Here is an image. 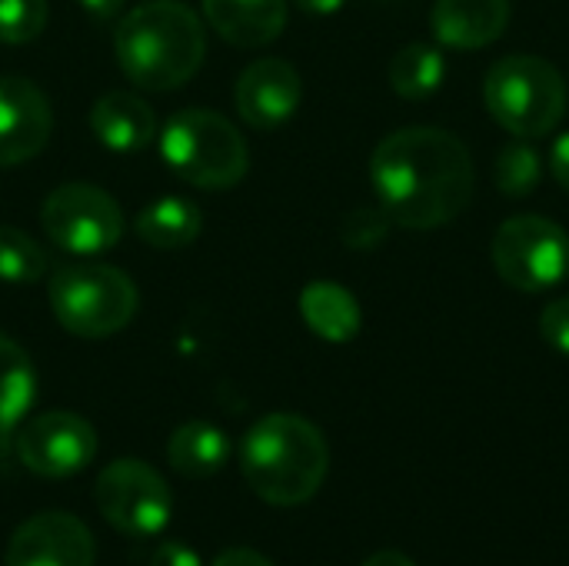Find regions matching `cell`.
Instances as JSON below:
<instances>
[{"mask_svg": "<svg viewBox=\"0 0 569 566\" xmlns=\"http://www.w3.org/2000/svg\"><path fill=\"white\" fill-rule=\"evenodd\" d=\"M50 310L57 324L83 340L120 334L137 314L133 280L107 264H70L50 280Z\"/></svg>", "mask_w": 569, "mask_h": 566, "instance_id": "cell-6", "label": "cell"}, {"mask_svg": "<svg viewBox=\"0 0 569 566\" xmlns=\"http://www.w3.org/2000/svg\"><path fill=\"white\" fill-rule=\"evenodd\" d=\"M487 110L513 137L533 140L550 133L567 113L563 73L533 53H510L487 73Z\"/></svg>", "mask_w": 569, "mask_h": 566, "instance_id": "cell-5", "label": "cell"}, {"mask_svg": "<svg viewBox=\"0 0 569 566\" xmlns=\"http://www.w3.org/2000/svg\"><path fill=\"white\" fill-rule=\"evenodd\" d=\"M247 487L270 507H300L317 497L330 470V450L307 417L270 414L257 420L240 444Z\"/></svg>", "mask_w": 569, "mask_h": 566, "instance_id": "cell-3", "label": "cell"}, {"mask_svg": "<svg viewBox=\"0 0 569 566\" xmlns=\"http://www.w3.org/2000/svg\"><path fill=\"white\" fill-rule=\"evenodd\" d=\"M493 264L510 287L543 294L569 274L567 230L537 214L510 217L493 237Z\"/></svg>", "mask_w": 569, "mask_h": 566, "instance_id": "cell-7", "label": "cell"}, {"mask_svg": "<svg viewBox=\"0 0 569 566\" xmlns=\"http://www.w3.org/2000/svg\"><path fill=\"white\" fill-rule=\"evenodd\" d=\"M540 334H543V340L553 350H560V354L569 357V297H560V300L547 304V310L540 317Z\"/></svg>", "mask_w": 569, "mask_h": 566, "instance_id": "cell-26", "label": "cell"}, {"mask_svg": "<svg viewBox=\"0 0 569 566\" xmlns=\"http://www.w3.org/2000/svg\"><path fill=\"white\" fill-rule=\"evenodd\" d=\"M100 517L127 537H153L170 524L173 494L167 480L143 460L123 457L100 470L97 487Z\"/></svg>", "mask_w": 569, "mask_h": 566, "instance_id": "cell-8", "label": "cell"}, {"mask_svg": "<svg viewBox=\"0 0 569 566\" xmlns=\"http://www.w3.org/2000/svg\"><path fill=\"white\" fill-rule=\"evenodd\" d=\"M37 394V374L20 344L0 334V434H10L27 417Z\"/></svg>", "mask_w": 569, "mask_h": 566, "instance_id": "cell-20", "label": "cell"}, {"mask_svg": "<svg viewBox=\"0 0 569 566\" xmlns=\"http://www.w3.org/2000/svg\"><path fill=\"white\" fill-rule=\"evenodd\" d=\"M213 566H273L263 554H257V550H250V547H230V550H223Z\"/></svg>", "mask_w": 569, "mask_h": 566, "instance_id": "cell-29", "label": "cell"}, {"mask_svg": "<svg viewBox=\"0 0 569 566\" xmlns=\"http://www.w3.org/2000/svg\"><path fill=\"white\" fill-rule=\"evenodd\" d=\"M93 534L83 520L63 510L23 520L7 544V566H93Z\"/></svg>", "mask_w": 569, "mask_h": 566, "instance_id": "cell-11", "label": "cell"}, {"mask_svg": "<svg viewBox=\"0 0 569 566\" xmlns=\"http://www.w3.org/2000/svg\"><path fill=\"white\" fill-rule=\"evenodd\" d=\"M113 50L123 77L140 90H177L203 63V20L180 0L137 3L113 30Z\"/></svg>", "mask_w": 569, "mask_h": 566, "instance_id": "cell-2", "label": "cell"}, {"mask_svg": "<svg viewBox=\"0 0 569 566\" xmlns=\"http://www.w3.org/2000/svg\"><path fill=\"white\" fill-rule=\"evenodd\" d=\"M167 460L180 477L190 480H207L220 474L230 460V437L207 420H190L170 434L167 444Z\"/></svg>", "mask_w": 569, "mask_h": 566, "instance_id": "cell-18", "label": "cell"}, {"mask_svg": "<svg viewBox=\"0 0 569 566\" xmlns=\"http://www.w3.org/2000/svg\"><path fill=\"white\" fill-rule=\"evenodd\" d=\"M347 0H297L300 10L307 13H317V17H327V13H337Z\"/></svg>", "mask_w": 569, "mask_h": 566, "instance_id": "cell-32", "label": "cell"}, {"mask_svg": "<svg viewBox=\"0 0 569 566\" xmlns=\"http://www.w3.org/2000/svg\"><path fill=\"white\" fill-rule=\"evenodd\" d=\"M390 217L383 207H360L353 214L343 217V227H340V237L350 250H373L387 240L390 234Z\"/></svg>", "mask_w": 569, "mask_h": 566, "instance_id": "cell-25", "label": "cell"}, {"mask_svg": "<svg viewBox=\"0 0 569 566\" xmlns=\"http://www.w3.org/2000/svg\"><path fill=\"white\" fill-rule=\"evenodd\" d=\"M550 170H553L557 183L569 190V130L567 133H560V137L553 140V147H550Z\"/></svg>", "mask_w": 569, "mask_h": 566, "instance_id": "cell-28", "label": "cell"}, {"mask_svg": "<svg viewBox=\"0 0 569 566\" xmlns=\"http://www.w3.org/2000/svg\"><path fill=\"white\" fill-rule=\"evenodd\" d=\"M47 270L50 267H47L43 247L30 234L17 230L10 224H0V280L37 284L47 277Z\"/></svg>", "mask_w": 569, "mask_h": 566, "instance_id": "cell-22", "label": "cell"}, {"mask_svg": "<svg viewBox=\"0 0 569 566\" xmlns=\"http://www.w3.org/2000/svg\"><path fill=\"white\" fill-rule=\"evenodd\" d=\"M447 73L443 53L430 43H407L390 60V87L407 100H423L440 90Z\"/></svg>", "mask_w": 569, "mask_h": 566, "instance_id": "cell-21", "label": "cell"}, {"mask_svg": "<svg viewBox=\"0 0 569 566\" xmlns=\"http://www.w3.org/2000/svg\"><path fill=\"white\" fill-rule=\"evenodd\" d=\"M137 237L157 250H183L203 230V214L187 197H160L137 214Z\"/></svg>", "mask_w": 569, "mask_h": 566, "instance_id": "cell-19", "label": "cell"}, {"mask_svg": "<svg viewBox=\"0 0 569 566\" xmlns=\"http://www.w3.org/2000/svg\"><path fill=\"white\" fill-rule=\"evenodd\" d=\"M80 7H83L93 20L107 23V20L120 17V10L127 7V0H80Z\"/></svg>", "mask_w": 569, "mask_h": 566, "instance_id": "cell-30", "label": "cell"}, {"mask_svg": "<svg viewBox=\"0 0 569 566\" xmlns=\"http://www.w3.org/2000/svg\"><path fill=\"white\" fill-rule=\"evenodd\" d=\"M303 97V83L293 63L280 60V57H263L253 60L233 90L237 110L240 117L253 127V130H273L280 123H287Z\"/></svg>", "mask_w": 569, "mask_h": 566, "instance_id": "cell-13", "label": "cell"}, {"mask_svg": "<svg viewBox=\"0 0 569 566\" xmlns=\"http://www.w3.org/2000/svg\"><path fill=\"white\" fill-rule=\"evenodd\" d=\"M363 566H417L407 554H400V550H377L373 557H367Z\"/></svg>", "mask_w": 569, "mask_h": 566, "instance_id": "cell-31", "label": "cell"}, {"mask_svg": "<svg viewBox=\"0 0 569 566\" xmlns=\"http://www.w3.org/2000/svg\"><path fill=\"white\" fill-rule=\"evenodd\" d=\"M90 130L107 150L137 153L153 143L157 113L133 90H110L97 97V103L90 107Z\"/></svg>", "mask_w": 569, "mask_h": 566, "instance_id": "cell-15", "label": "cell"}, {"mask_svg": "<svg viewBox=\"0 0 569 566\" xmlns=\"http://www.w3.org/2000/svg\"><path fill=\"white\" fill-rule=\"evenodd\" d=\"M47 0H0V43L20 47L43 33Z\"/></svg>", "mask_w": 569, "mask_h": 566, "instance_id": "cell-24", "label": "cell"}, {"mask_svg": "<svg viewBox=\"0 0 569 566\" xmlns=\"http://www.w3.org/2000/svg\"><path fill=\"white\" fill-rule=\"evenodd\" d=\"M300 314H303V324L327 344L353 340L360 334V320H363L353 294L340 284H330V280H317V284L303 287Z\"/></svg>", "mask_w": 569, "mask_h": 566, "instance_id": "cell-17", "label": "cell"}, {"mask_svg": "<svg viewBox=\"0 0 569 566\" xmlns=\"http://www.w3.org/2000/svg\"><path fill=\"white\" fill-rule=\"evenodd\" d=\"M163 163L200 190H230L247 177L250 150L240 130L213 110L190 107L173 113L160 130Z\"/></svg>", "mask_w": 569, "mask_h": 566, "instance_id": "cell-4", "label": "cell"}, {"mask_svg": "<svg viewBox=\"0 0 569 566\" xmlns=\"http://www.w3.org/2000/svg\"><path fill=\"white\" fill-rule=\"evenodd\" d=\"M510 23V0H437L430 30L453 50H480L503 37Z\"/></svg>", "mask_w": 569, "mask_h": 566, "instance_id": "cell-14", "label": "cell"}, {"mask_svg": "<svg viewBox=\"0 0 569 566\" xmlns=\"http://www.w3.org/2000/svg\"><path fill=\"white\" fill-rule=\"evenodd\" d=\"M370 180L393 224L433 230L467 210L473 197V160L450 130L403 127L377 143Z\"/></svg>", "mask_w": 569, "mask_h": 566, "instance_id": "cell-1", "label": "cell"}, {"mask_svg": "<svg viewBox=\"0 0 569 566\" xmlns=\"http://www.w3.org/2000/svg\"><path fill=\"white\" fill-rule=\"evenodd\" d=\"M20 464L47 480H67L97 457V430L70 410H50L27 420L17 434Z\"/></svg>", "mask_w": 569, "mask_h": 566, "instance_id": "cell-10", "label": "cell"}, {"mask_svg": "<svg viewBox=\"0 0 569 566\" xmlns=\"http://www.w3.org/2000/svg\"><path fill=\"white\" fill-rule=\"evenodd\" d=\"M540 177H543V157H540V150L530 140L517 137V140H510L500 150V157H497V187L507 197L533 193Z\"/></svg>", "mask_w": 569, "mask_h": 566, "instance_id": "cell-23", "label": "cell"}, {"mask_svg": "<svg viewBox=\"0 0 569 566\" xmlns=\"http://www.w3.org/2000/svg\"><path fill=\"white\" fill-rule=\"evenodd\" d=\"M203 20L233 47H263L283 33L287 0H203Z\"/></svg>", "mask_w": 569, "mask_h": 566, "instance_id": "cell-16", "label": "cell"}, {"mask_svg": "<svg viewBox=\"0 0 569 566\" xmlns=\"http://www.w3.org/2000/svg\"><path fill=\"white\" fill-rule=\"evenodd\" d=\"M40 224L47 240L80 257H97L117 247L123 237L120 203L93 183L57 187L40 207Z\"/></svg>", "mask_w": 569, "mask_h": 566, "instance_id": "cell-9", "label": "cell"}, {"mask_svg": "<svg viewBox=\"0 0 569 566\" xmlns=\"http://www.w3.org/2000/svg\"><path fill=\"white\" fill-rule=\"evenodd\" d=\"M150 566H203V564H200V557H197L190 547H183V544H163V547H157V550H153Z\"/></svg>", "mask_w": 569, "mask_h": 566, "instance_id": "cell-27", "label": "cell"}, {"mask_svg": "<svg viewBox=\"0 0 569 566\" xmlns=\"http://www.w3.org/2000/svg\"><path fill=\"white\" fill-rule=\"evenodd\" d=\"M53 133V110L27 77H0V167L33 160Z\"/></svg>", "mask_w": 569, "mask_h": 566, "instance_id": "cell-12", "label": "cell"}]
</instances>
